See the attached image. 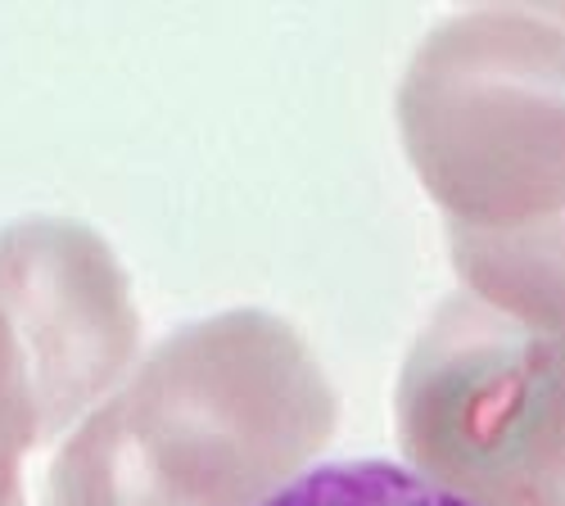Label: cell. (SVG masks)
I'll use <instances>...</instances> for the list:
<instances>
[{"label":"cell","mask_w":565,"mask_h":506,"mask_svg":"<svg viewBox=\"0 0 565 506\" xmlns=\"http://www.w3.org/2000/svg\"><path fill=\"white\" fill-rule=\"evenodd\" d=\"M249 506H480V502L416 466L385 462V456H349V462L308 466Z\"/></svg>","instance_id":"obj_1"}]
</instances>
